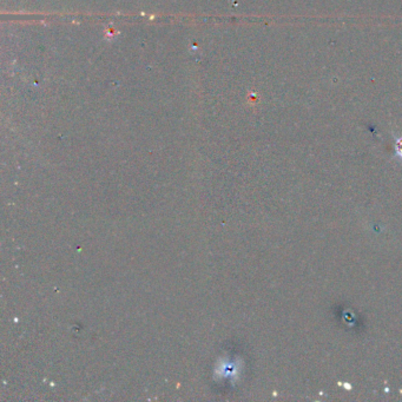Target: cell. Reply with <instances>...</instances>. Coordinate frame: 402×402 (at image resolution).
Segmentation results:
<instances>
[{
    "instance_id": "obj_1",
    "label": "cell",
    "mask_w": 402,
    "mask_h": 402,
    "mask_svg": "<svg viewBox=\"0 0 402 402\" xmlns=\"http://www.w3.org/2000/svg\"><path fill=\"white\" fill-rule=\"evenodd\" d=\"M395 152L399 157L402 158V138H399L395 143Z\"/></svg>"
}]
</instances>
